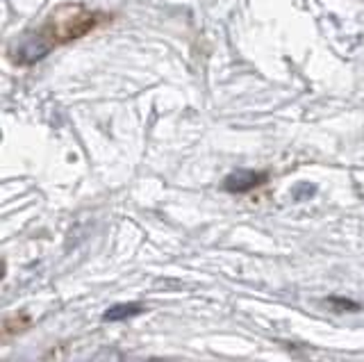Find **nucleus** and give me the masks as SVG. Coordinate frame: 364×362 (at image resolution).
I'll return each instance as SVG.
<instances>
[{
    "label": "nucleus",
    "instance_id": "1",
    "mask_svg": "<svg viewBox=\"0 0 364 362\" xmlns=\"http://www.w3.org/2000/svg\"><path fill=\"white\" fill-rule=\"evenodd\" d=\"M100 14L87 12V9L77 5H66L62 9H57L55 14L46 18V23H41L37 30H30L21 37L14 60L18 64H32L39 62L41 58L50 53V48L66 43L71 39H77L87 35V32L98 23Z\"/></svg>",
    "mask_w": 364,
    "mask_h": 362
},
{
    "label": "nucleus",
    "instance_id": "2",
    "mask_svg": "<svg viewBox=\"0 0 364 362\" xmlns=\"http://www.w3.org/2000/svg\"><path fill=\"white\" fill-rule=\"evenodd\" d=\"M259 180H262L259 174L248 171V169H237L235 174H230V176L223 180V187L228 191H237V194H242V191L253 189L259 183Z\"/></svg>",
    "mask_w": 364,
    "mask_h": 362
},
{
    "label": "nucleus",
    "instance_id": "3",
    "mask_svg": "<svg viewBox=\"0 0 364 362\" xmlns=\"http://www.w3.org/2000/svg\"><path fill=\"white\" fill-rule=\"evenodd\" d=\"M144 308L139 303H125V305H114L105 312V321H121V319H128V316L139 314Z\"/></svg>",
    "mask_w": 364,
    "mask_h": 362
}]
</instances>
